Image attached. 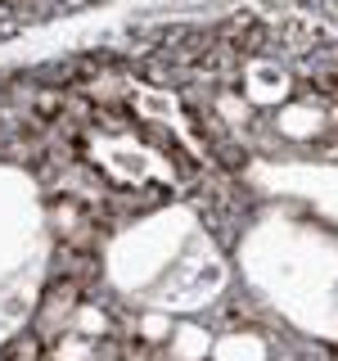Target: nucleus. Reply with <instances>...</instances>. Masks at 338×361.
I'll use <instances>...</instances> for the list:
<instances>
[{
  "mask_svg": "<svg viewBox=\"0 0 338 361\" xmlns=\"http://www.w3.org/2000/svg\"><path fill=\"white\" fill-rule=\"evenodd\" d=\"M23 32V14L14 5H9V0H0V41H9V37H18Z\"/></svg>",
  "mask_w": 338,
  "mask_h": 361,
  "instance_id": "nucleus-1",
  "label": "nucleus"
}]
</instances>
